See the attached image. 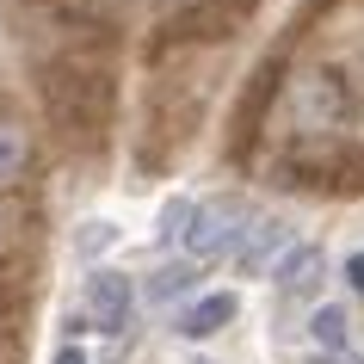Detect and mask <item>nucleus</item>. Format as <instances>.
I'll return each instance as SVG.
<instances>
[{
	"mask_svg": "<svg viewBox=\"0 0 364 364\" xmlns=\"http://www.w3.org/2000/svg\"><path fill=\"white\" fill-rule=\"evenodd\" d=\"M284 117L296 124V130H333L346 117V93H340V80H327V75H290L284 87Z\"/></svg>",
	"mask_w": 364,
	"mask_h": 364,
	"instance_id": "f257e3e1",
	"label": "nucleus"
},
{
	"mask_svg": "<svg viewBox=\"0 0 364 364\" xmlns=\"http://www.w3.org/2000/svg\"><path fill=\"white\" fill-rule=\"evenodd\" d=\"M179 247H186V259H192V266H216V259L235 247V223H229V210H223V204H192Z\"/></svg>",
	"mask_w": 364,
	"mask_h": 364,
	"instance_id": "f03ea898",
	"label": "nucleus"
},
{
	"mask_svg": "<svg viewBox=\"0 0 364 364\" xmlns=\"http://www.w3.org/2000/svg\"><path fill=\"white\" fill-rule=\"evenodd\" d=\"M130 303H136V290L124 272H93L87 278V315H93L105 333H124L130 327Z\"/></svg>",
	"mask_w": 364,
	"mask_h": 364,
	"instance_id": "7ed1b4c3",
	"label": "nucleus"
},
{
	"mask_svg": "<svg viewBox=\"0 0 364 364\" xmlns=\"http://www.w3.org/2000/svg\"><path fill=\"white\" fill-rule=\"evenodd\" d=\"M327 284V253L321 247H290L278 259V290H284V303H315Z\"/></svg>",
	"mask_w": 364,
	"mask_h": 364,
	"instance_id": "20e7f679",
	"label": "nucleus"
},
{
	"mask_svg": "<svg viewBox=\"0 0 364 364\" xmlns=\"http://www.w3.org/2000/svg\"><path fill=\"white\" fill-rule=\"evenodd\" d=\"M284 241H290V229L278 223V216H253V223H241V229H235V266L253 278V272L272 266V253L284 247Z\"/></svg>",
	"mask_w": 364,
	"mask_h": 364,
	"instance_id": "39448f33",
	"label": "nucleus"
},
{
	"mask_svg": "<svg viewBox=\"0 0 364 364\" xmlns=\"http://www.w3.org/2000/svg\"><path fill=\"white\" fill-rule=\"evenodd\" d=\"M229 321H235V296L216 290V296H198V303L179 315V333H186V340H204V333H223Z\"/></svg>",
	"mask_w": 364,
	"mask_h": 364,
	"instance_id": "423d86ee",
	"label": "nucleus"
},
{
	"mask_svg": "<svg viewBox=\"0 0 364 364\" xmlns=\"http://www.w3.org/2000/svg\"><path fill=\"white\" fill-rule=\"evenodd\" d=\"M198 278H204V266H192V259H173V266H161L149 278V303L161 309V303H179L186 290H198Z\"/></svg>",
	"mask_w": 364,
	"mask_h": 364,
	"instance_id": "0eeeda50",
	"label": "nucleus"
},
{
	"mask_svg": "<svg viewBox=\"0 0 364 364\" xmlns=\"http://www.w3.org/2000/svg\"><path fill=\"white\" fill-rule=\"evenodd\" d=\"M25 167H31V136L13 117H0V186H13Z\"/></svg>",
	"mask_w": 364,
	"mask_h": 364,
	"instance_id": "6e6552de",
	"label": "nucleus"
},
{
	"mask_svg": "<svg viewBox=\"0 0 364 364\" xmlns=\"http://www.w3.org/2000/svg\"><path fill=\"white\" fill-rule=\"evenodd\" d=\"M309 333H315V346H321V352H346V346H352V315H346L340 303H327V309H315Z\"/></svg>",
	"mask_w": 364,
	"mask_h": 364,
	"instance_id": "1a4fd4ad",
	"label": "nucleus"
},
{
	"mask_svg": "<svg viewBox=\"0 0 364 364\" xmlns=\"http://www.w3.org/2000/svg\"><path fill=\"white\" fill-rule=\"evenodd\" d=\"M186 216H192V198H167V204H161V229H154V241L173 247V241L186 235Z\"/></svg>",
	"mask_w": 364,
	"mask_h": 364,
	"instance_id": "9d476101",
	"label": "nucleus"
},
{
	"mask_svg": "<svg viewBox=\"0 0 364 364\" xmlns=\"http://www.w3.org/2000/svg\"><path fill=\"white\" fill-rule=\"evenodd\" d=\"M112 241H117V229H112V223H87V229L75 235V253L87 259V266H93V259H99L105 247H112Z\"/></svg>",
	"mask_w": 364,
	"mask_h": 364,
	"instance_id": "9b49d317",
	"label": "nucleus"
},
{
	"mask_svg": "<svg viewBox=\"0 0 364 364\" xmlns=\"http://www.w3.org/2000/svg\"><path fill=\"white\" fill-rule=\"evenodd\" d=\"M346 278H352V290L364 296V253H352V259H346Z\"/></svg>",
	"mask_w": 364,
	"mask_h": 364,
	"instance_id": "f8f14e48",
	"label": "nucleus"
},
{
	"mask_svg": "<svg viewBox=\"0 0 364 364\" xmlns=\"http://www.w3.org/2000/svg\"><path fill=\"white\" fill-rule=\"evenodd\" d=\"M56 364H87V352H80V346H62V352H56Z\"/></svg>",
	"mask_w": 364,
	"mask_h": 364,
	"instance_id": "ddd939ff",
	"label": "nucleus"
},
{
	"mask_svg": "<svg viewBox=\"0 0 364 364\" xmlns=\"http://www.w3.org/2000/svg\"><path fill=\"white\" fill-rule=\"evenodd\" d=\"M192 364H204V358H192Z\"/></svg>",
	"mask_w": 364,
	"mask_h": 364,
	"instance_id": "4468645a",
	"label": "nucleus"
}]
</instances>
